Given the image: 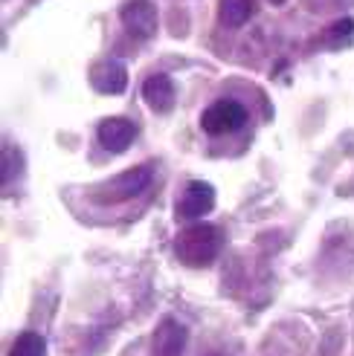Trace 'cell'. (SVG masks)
<instances>
[{
  "label": "cell",
  "mask_w": 354,
  "mask_h": 356,
  "mask_svg": "<svg viewBox=\"0 0 354 356\" xmlns=\"http://www.w3.org/2000/svg\"><path fill=\"white\" fill-rule=\"evenodd\" d=\"M224 232L215 223H192L174 238V252L186 266H209L218 258Z\"/></svg>",
  "instance_id": "cell-1"
},
{
  "label": "cell",
  "mask_w": 354,
  "mask_h": 356,
  "mask_svg": "<svg viewBox=\"0 0 354 356\" xmlns=\"http://www.w3.org/2000/svg\"><path fill=\"white\" fill-rule=\"evenodd\" d=\"M247 122V108L236 99H218L212 102L209 108L201 116V128L209 136H224V134H233L238 131L241 124Z\"/></svg>",
  "instance_id": "cell-2"
},
{
  "label": "cell",
  "mask_w": 354,
  "mask_h": 356,
  "mask_svg": "<svg viewBox=\"0 0 354 356\" xmlns=\"http://www.w3.org/2000/svg\"><path fill=\"white\" fill-rule=\"evenodd\" d=\"M119 21L125 26V32H131L139 41H146L157 32V9L151 0H128L119 9Z\"/></svg>",
  "instance_id": "cell-3"
},
{
  "label": "cell",
  "mask_w": 354,
  "mask_h": 356,
  "mask_svg": "<svg viewBox=\"0 0 354 356\" xmlns=\"http://www.w3.org/2000/svg\"><path fill=\"white\" fill-rule=\"evenodd\" d=\"M215 209V188L209 183H189L186 191L177 200V218L183 220H201Z\"/></svg>",
  "instance_id": "cell-4"
},
{
  "label": "cell",
  "mask_w": 354,
  "mask_h": 356,
  "mask_svg": "<svg viewBox=\"0 0 354 356\" xmlns=\"http://www.w3.org/2000/svg\"><path fill=\"white\" fill-rule=\"evenodd\" d=\"M96 136H99V142H102V148H108L111 154H122V151L131 148V142H134V136H137V128H134L128 119L111 116V119L99 122Z\"/></svg>",
  "instance_id": "cell-5"
},
{
  "label": "cell",
  "mask_w": 354,
  "mask_h": 356,
  "mask_svg": "<svg viewBox=\"0 0 354 356\" xmlns=\"http://www.w3.org/2000/svg\"><path fill=\"white\" fill-rule=\"evenodd\" d=\"M174 81L166 73H154L143 81V99L151 111L157 113H169L174 108Z\"/></svg>",
  "instance_id": "cell-6"
},
{
  "label": "cell",
  "mask_w": 354,
  "mask_h": 356,
  "mask_svg": "<svg viewBox=\"0 0 354 356\" xmlns=\"http://www.w3.org/2000/svg\"><path fill=\"white\" fill-rule=\"evenodd\" d=\"M91 81L99 93H111V96H119L125 90L128 84V73L125 67L116 64V61H105V64H96L93 73H91Z\"/></svg>",
  "instance_id": "cell-7"
},
{
  "label": "cell",
  "mask_w": 354,
  "mask_h": 356,
  "mask_svg": "<svg viewBox=\"0 0 354 356\" xmlns=\"http://www.w3.org/2000/svg\"><path fill=\"white\" fill-rule=\"evenodd\" d=\"M148 183H151V168L139 165V168H131L125 174H119L114 180V191L119 194V200H125V197H137L143 188H148Z\"/></svg>",
  "instance_id": "cell-8"
},
{
  "label": "cell",
  "mask_w": 354,
  "mask_h": 356,
  "mask_svg": "<svg viewBox=\"0 0 354 356\" xmlns=\"http://www.w3.org/2000/svg\"><path fill=\"white\" fill-rule=\"evenodd\" d=\"M186 333L183 327H177L174 322H163L160 330L154 333V353L157 356H180Z\"/></svg>",
  "instance_id": "cell-9"
},
{
  "label": "cell",
  "mask_w": 354,
  "mask_h": 356,
  "mask_svg": "<svg viewBox=\"0 0 354 356\" xmlns=\"http://www.w3.org/2000/svg\"><path fill=\"white\" fill-rule=\"evenodd\" d=\"M253 0H218V17L226 26H241L250 21L253 15Z\"/></svg>",
  "instance_id": "cell-10"
},
{
  "label": "cell",
  "mask_w": 354,
  "mask_h": 356,
  "mask_svg": "<svg viewBox=\"0 0 354 356\" xmlns=\"http://www.w3.org/2000/svg\"><path fill=\"white\" fill-rule=\"evenodd\" d=\"M9 356H44V339L38 333H21L15 339Z\"/></svg>",
  "instance_id": "cell-11"
},
{
  "label": "cell",
  "mask_w": 354,
  "mask_h": 356,
  "mask_svg": "<svg viewBox=\"0 0 354 356\" xmlns=\"http://www.w3.org/2000/svg\"><path fill=\"white\" fill-rule=\"evenodd\" d=\"M273 3H285V0H273Z\"/></svg>",
  "instance_id": "cell-12"
}]
</instances>
